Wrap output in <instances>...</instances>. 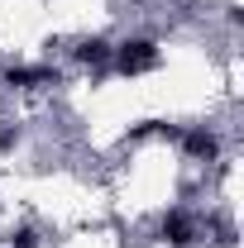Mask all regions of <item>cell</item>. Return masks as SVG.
Masks as SVG:
<instances>
[{"label":"cell","mask_w":244,"mask_h":248,"mask_svg":"<svg viewBox=\"0 0 244 248\" xmlns=\"http://www.w3.org/2000/svg\"><path fill=\"white\" fill-rule=\"evenodd\" d=\"M120 62H124V67H149V62H153V48H149V43H124Z\"/></svg>","instance_id":"cell-1"}]
</instances>
